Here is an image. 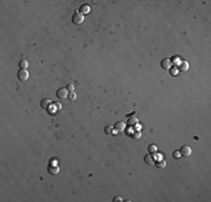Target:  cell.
Segmentation results:
<instances>
[{
    "instance_id": "6da1fadb",
    "label": "cell",
    "mask_w": 211,
    "mask_h": 202,
    "mask_svg": "<svg viewBox=\"0 0 211 202\" xmlns=\"http://www.w3.org/2000/svg\"><path fill=\"white\" fill-rule=\"evenodd\" d=\"M83 20H84L83 15H82V14H80L79 11L74 12V15L72 16V21H73V24H75V25L81 24V22L83 21Z\"/></svg>"
},
{
    "instance_id": "7a4b0ae2",
    "label": "cell",
    "mask_w": 211,
    "mask_h": 202,
    "mask_svg": "<svg viewBox=\"0 0 211 202\" xmlns=\"http://www.w3.org/2000/svg\"><path fill=\"white\" fill-rule=\"evenodd\" d=\"M17 76H18L19 81L25 82L26 80H28V78H29V74H28V72H27L26 70H20V71H19L18 73H17Z\"/></svg>"
},
{
    "instance_id": "3957f363",
    "label": "cell",
    "mask_w": 211,
    "mask_h": 202,
    "mask_svg": "<svg viewBox=\"0 0 211 202\" xmlns=\"http://www.w3.org/2000/svg\"><path fill=\"white\" fill-rule=\"evenodd\" d=\"M191 153H192V149H191L190 146H187V145H185V146H182V147H181V149H180L181 156L188 157V156L191 155Z\"/></svg>"
},
{
    "instance_id": "277c9868",
    "label": "cell",
    "mask_w": 211,
    "mask_h": 202,
    "mask_svg": "<svg viewBox=\"0 0 211 202\" xmlns=\"http://www.w3.org/2000/svg\"><path fill=\"white\" fill-rule=\"evenodd\" d=\"M67 93H69V91L66 90V88H61V89L57 90L56 96L59 99H65L67 97Z\"/></svg>"
},
{
    "instance_id": "5b68a950",
    "label": "cell",
    "mask_w": 211,
    "mask_h": 202,
    "mask_svg": "<svg viewBox=\"0 0 211 202\" xmlns=\"http://www.w3.org/2000/svg\"><path fill=\"white\" fill-rule=\"evenodd\" d=\"M47 171H48L49 174L56 175V174H59V172H60V167L57 165H53V164H51V165L48 166V168H47Z\"/></svg>"
},
{
    "instance_id": "8992f818",
    "label": "cell",
    "mask_w": 211,
    "mask_h": 202,
    "mask_svg": "<svg viewBox=\"0 0 211 202\" xmlns=\"http://www.w3.org/2000/svg\"><path fill=\"white\" fill-rule=\"evenodd\" d=\"M125 127H126V125H125L124 123H122V121H118V123L115 124L114 129H116V130L118 131V133H121V131H124Z\"/></svg>"
},
{
    "instance_id": "52a82bcc",
    "label": "cell",
    "mask_w": 211,
    "mask_h": 202,
    "mask_svg": "<svg viewBox=\"0 0 211 202\" xmlns=\"http://www.w3.org/2000/svg\"><path fill=\"white\" fill-rule=\"evenodd\" d=\"M161 66L164 70H171V61L169 59H164L161 62Z\"/></svg>"
},
{
    "instance_id": "ba28073f",
    "label": "cell",
    "mask_w": 211,
    "mask_h": 202,
    "mask_svg": "<svg viewBox=\"0 0 211 202\" xmlns=\"http://www.w3.org/2000/svg\"><path fill=\"white\" fill-rule=\"evenodd\" d=\"M79 12L80 14H89L90 12V7L88 6V5H82L81 7H80V9H79Z\"/></svg>"
},
{
    "instance_id": "9c48e42d",
    "label": "cell",
    "mask_w": 211,
    "mask_h": 202,
    "mask_svg": "<svg viewBox=\"0 0 211 202\" xmlns=\"http://www.w3.org/2000/svg\"><path fill=\"white\" fill-rule=\"evenodd\" d=\"M52 104V100H49V99H45V100H43L41 102V106L43 109H48V107Z\"/></svg>"
},
{
    "instance_id": "30bf717a",
    "label": "cell",
    "mask_w": 211,
    "mask_h": 202,
    "mask_svg": "<svg viewBox=\"0 0 211 202\" xmlns=\"http://www.w3.org/2000/svg\"><path fill=\"white\" fill-rule=\"evenodd\" d=\"M176 69H179L180 71L184 72V71H187V70L189 69V64H188L187 62H182V63H181L180 65H177V66H176Z\"/></svg>"
},
{
    "instance_id": "8fae6325",
    "label": "cell",
    "mask_w": 211,
    "mask_h": 202,
    "mask_svg": "<svg viewBox=\"0 0 211 202\" xmlns=\"http://www.w3.org/2000/svg\"><path fill=\"white\" fill-rule=\"evenodd\" d=\"M144 161L145 163L148 164V165H152V164H154V157L152 155H146L144 157Z\"/></svg>"
},
{
    "instance_id": "7c38bea8",
    "label": "cell",
    "mask_w": 211,
    "mask_h": 202,
    "mask_svg": "<svg viewBox=\"0 0 211 202\" xmlns=\"http://www.w3.org/2000/svg\"><path fill=\"white\" fill-rule=\"evenodd\" d=\"M18 65H19V67H20L21 70H26L27 66H28V62H27L26 60H21V61H19Z\"/></svg>"
},
{
    "instance_id": "4fadbf2b",
    "label": "cell",
    "mask_w": 211,
    "mask_h": 202,
    "mask_svg": "<svg viewBox=\"0 0 211 202\" xmlns=\"http://www.w3.org/2000/svg\"><path fill=\"white\" fill-rule=\"evenodd\" d=\"M104 133L107 134V135H111V134H114V126H107L106 127V129H104Z\"/></svg>"
},
{
    "instance_id": "5bb4252c",
    "label": "cell",
    "mask_w": 211,
    "mask_h": 202,
    "mask_svg": "<svg viewBox=\"0 0 211 202\" xmlns=\"http://www.w3.org/2000/svg\"><path fill=\"white\" fill-rule=\"evenodd\" d=\"M135 124H137L136 117H131V118L128 119V125H129V126H133V125H135Z\"/></svg>"
},
{
    "instance_id": "9a60e30c",
    "label": "cell",
    "mask_w": 211,
    "mask_h": 202,
    "mask_svg": "<svg viewBox=\"0 0 211 202\" xmlns=\"http://www.w3.org/2000/svg\"><path fill=\"white\" fill-rule=\"evenodd\" d=\"M148 153L149 154H152V153H155V152H156V149H157V147L155 146V145H149L148 146Z\"/></svg>"
},
{
    "instance_id": "2e32d148",
    "label": "cell",
    "mask_w": 211,
    "mask_h": 202,
    "mask_svg": "<svg viewBox=\"0 0 211 202\" xmlns=\"http://www.w3.org/2000/svg\"><path fill=\"white\" fill-rule=\"evenodd\" d=\"M165 165H166V163H165L164 161H158L156 163V167H158V168H164Z\"/></svg>"
},
{
    "instance_id": "e0dca14e",
    "label": "cell",
    "mask_w": 211,
    "mask_h": 202,
    "mask_svg": "<svg viewBox=\"0 0 211 202\" xmlns=\"http://www.w3.org/2000/svg\"><path fill=\"white\" fill-rule=\"evenodd\" d=\"M180 157H181V154H180L179 151H174V152H173V158L176 159V158H180Z\"/></svg>"
},
{
    "instance_id": "ac0fdd59",
    "label": "cell",
    "mask_w": 211,
    "mask_h": 202,
    "mask_svg": "<svg viewBox=\"0 0 211 202\" xmlns=\"http://www.w3.org/2000/svg\"><path fill=\"white\" fill-rule=\"evenodd\" d=\"M66 90L70 92V93H71V92L74 91V85H72V84H69V85L66 86Z\"/></svg>"
},
{
    "instance_id": "d6986e66",
    "label": "cell",
    "mask_w": 211,
    "mask_h": 202,
    "mask_svg": "<svg viewBox=\"0 0 211 202\" xmlns=\"http://www.w3.org/2000/svg\"><path fill=\"white\" fill-rule=\"evenodd\" d=\"M70 100H75V98H76V96H75V93L74 92H71V93H70Z\"/></svg>"
},
{
    "instance_id": "ffe728a7",
    "label": "cell",
    "mask_w": 211,
    "mask_h": 202,
    "mask_svg": "<svg viewBox=\"0 0 211 202\" xmlns=\"http://www.w3.org/2000/svg\"><path fill=\"white\" fill-rule=\"evenodd\" d=\"M122 199L120 198V196H115L114 198V202H121Z\"/></svg>"
},
{
    "instance_id": "44dd1931",
    "label": "cell",
    "mask_w": 211,
    "mask_h": 202,
    "mask_svg": "<svg viewBox=\"0 0 211 202\" xmlns=\"http://www.w3.org/2000/svg\"><path fill=\"white\" fill-rule=\"evenodd\" d=\"M170 71H171V73H172V75H176V74H177L176 73V69H175V70H170Z\"/></svg>"
},
{
    "instance_id": "7402d4cb",
    "label": "cell",
    "mask_w": 211,
    "mask_h": 202,
    "mask_svg": "<svg viewBox=\"0 0 211 202\" xmlns=\"http://www.w3.org/2000/svg\"><path fill=\"white\" fill-rule=\"evenodd\" d=\"M135 138H139V133H138V134H136V135H135Z\"/></svg>"
}]
</instances>
